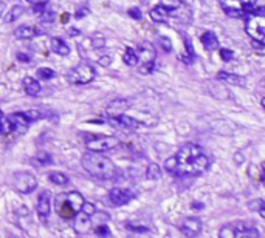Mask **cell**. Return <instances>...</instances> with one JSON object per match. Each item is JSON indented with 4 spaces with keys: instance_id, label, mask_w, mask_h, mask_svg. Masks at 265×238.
<instances>
[{
    "instance_id": "cell-1",
    "label": "cell",
    "mask_w": 265,
    "mask_h": 238,
    "mask_svg": "<svg viewBox=\"0 0 265 238\" xmlns=\"http://www.w3.org/2000/svg\"><path fill=\"white\" fill-rule=\"evenodd\" d=\"M81 164L88 175H92L98 179H112L118 173L115 162L110 158L104 156L102 153L87 152L82 155Z\"/></svg>"
},
{
    "instance_id": "cell-2",
    "label": "cell",
    "mask_w": 265,
    "mask_h": 238,
    "mask_svg": "<svg viewBox=\"0 0 265 238\" xmlns=\"http://www.w3.org/2000/svg\"><path fill=\"white\" fill-rule=\"evenodd\" d=\"M84 203H85L84 196L79 192L72 190L68 193H61L55 198V209L61 218L73 219L75 215L81 212Z\"/></svg>"
},
{
    "instance_id": "cell-3",
    "label": "cell",
    "mask_w": 265,
    "mask_h": 238,
    "mask_svg": "<svg viewBox=\"0 0 265 238\" xmlns=\"http://www.w3.org/2000/svg\"><path fill=\"white\" fill-rule=\"evenodd\" d=\"M96 76V71H95V67L87 64V62H82V64H78L76 67H73L67 73V82L72 84V85H87L90 84Z\"/></svg>"
},
{
    "instance_id": "cell-4",
    "label": "cell",
    "mask_w": 265,
    "mask_h": 238,
    "mask_svg": "<svg viewBox=\"0 0 265 238\" xmlns=\"http://www.w3.org/2000/svg\"><path fill=\"white\" fill-rule=\"evenodd\" d=\"M209 166H211V159L205 153H202L197 158H194L191 162L185 164V166H179V164H177V169H175L174 175H177V176L200 175V173L206 172L209 169Z\"/></svg>"
},
{
    "instance_id": "cell-5",
    "label": "cell",
    "mask_w": 265,
    "mask_h": 238,
    "mask_svg": "<svg viewBox=\"0 0 265 238\" xmlns=\"http://www.w3.org/2000/svg\"><path fill=\"white\" fill-rule=\"evenodd\" d=\"M245 31L254 42L263 44V41H265V19H263V16L246 14Z\"/></svg>"
},
{
    "instance_id": "cell-6",
    "label": "cell",
    "mask_w": 265,
    "mask_h": 238,
    "mask_svg": "<svg viewBox=\"0 0 265 238\" xmlns=\"http://www.w3.org/2000/svg\"><path fill=\"white\" fill-rule=\"evenodd\" d=\"M118 145H119V139L116 136H92L85 141V147L88 149V152H96V153L113 150Z\"/></svg>"
},
{
    "instance_id": "cell-7",
    "label": "cell",
    "mask_w": 265,
    "mask_h": 238,
    "mask_svg": "<svg viewBox=\"0 0 265 238\" xmlns=\"http://www.w3.org/2000/svg\"><path fill=\"white\" fill-rule=\"evenodd\" d=\"M13 186L21 193H31L38 189V179L28 172H19L13 178Z\"/></svg>"
},
{
    "instance_id": "cell-8",
    "label": "cell",
    "mask_w": 265,
    "mask_h": 238,
    "mask_svg": "<svg viewBox=\"0 0 265 238\" xmlns=\"http://www.w3.org/2000/svg\"><path fill=\"white\" fill-rule=\"evenodd\" d=\"M105 122L118 130H138L140 127H143V122H140L138 119L127 116V115L109 116L107 119H105Z\"/></svg>"
},
{
    "instance_id": "cell-9",
    "label": "cell",
    "mask_w": 265,
    "mask_h": 238,
    "mask_svg": "<svg viewBox=\"0 0 265 238\" xmlns=\"http://www.w3.org/2000/svg\"><path fill=\"white\" fill-rule=\"evenodd\" d=\"M202 153H205V152L200 145L189 142V144H185L183 147H180V150L175 155V159H177V164H179V166H185V164L191 162L194 158H197Z\"/></svg>"
},
{
    "instance_id": "cell-10",
    "label": "cell",
    "mask_w": 265,
    "mask_h": 238,
    "mask_svg": "<svg viewBox=\"0 0 265 238\" xmlns=\"http://www.w3.org/2000/svg\"><path fill=\"white\" fill-rule=\"evenodd\" d=\"M36 212H38V216L41 221L47 223V219L51 213V192L50 190L41 192L38 198V204H36Z\"/></svg>"
},
{
    "instance_id": "cell-11",
    "label": "cell",
    "mask_w": 265,
    "mask_h": 238,
    "mask_svg": "<svg viewBox=\"0 0 265 238\" xmlns=\"http://www.w3.org/2000/svg\"><path fill=\"white\" fill-rule=\"evenodd\" d=\"M109 199L110 203L116 207L119 206H126L134 199V193L129 189H122V187H113L109 192Z\"/></svg>"
},
{
    "instance_id": "cell-12",
    "label": "cell",
    "mask_w": 265,
    "mask_h": 238,
    "mask_svg": "<svg viewBox=\"0 0 265 238\" xmlns=\"http://www.w3.org/2000/svg\"><path fill=\"white\" fill-rule=\"evenodd\" d=\"M10 124H11V130L17 132V133H25L28 130V127L31 124V121L27 118L25 112H17V113H11L10 116H7Z\"/></svg>"
},
{
    "instance_id": "cell-13",
    "label": "cell",
    "mask_w": 265,
    "mask_h": 238,
    "mask_svg": "<svg viewBox=\"0 0 265 238\" xmlns=\"http://www.w3.org/2000/svg\"><path fill=\"white\" fill-rule=\"evenodd\" d=\"M202 229H203L202 219L196 218V216L185 218L183 221H182V224H180V230L186 236H197L202 232Z\"/></svg>"
},
{
    "instance_id": "cell-14",
    "label": "cell",
    "mask_w": 265,
    "mask_h": 238,
    "mask_svg": "<svg viewBox=\"0 0 265 238\" xmlns=\"http://www.w3.org/2000/svg\"><path fill=\"white\" fill-rule=\"evenodd\" d=\"M175 13L174 8L171 7H165V5H157L154 10H151L149 16H151V19L157 24H165L168 21V17L172 16Z\"/></svg>"
},
{
    "instance_id": "cell-15",
    "label": "cell",
    "mask_w": 265,
    "mask_h": 238,
    "mask_svg": "<svg viewBox=\"0 0 265 238\" xmlns=\"http://www.w3.org/2000/svg\"><path fill=\"white\" fill-rule=\"evenodd\" d=\"M234 229H236L237 233L240 232V233H242L243 236H246V238H259V236H260L257 227H256L251 221H246V219H242V221H236Z\"/></svg>"
},
{
    "instance_id": "cell-16",
    "label": "cell",
    "mask_w": 265,
    "mask_h": 238,
    "mask_svg": "<svg viewBox=\"0 0 265 238\" xmlns=\"http://www.w3.org/2000/svg\"><path fill=\"white\" fill-rule=\"evenodd\" d=\"M73 229L78 233H88L92 230V223H90V216L85 215L84 212H79L73 218Z\"/></svg>"
},
{
    "instance_id": "cell-17",
    "label": "cell",
    "mask_w": 265,
    "mask_h": 238,
    "mask_svg": "<svg viewBox=\"0 0 265 238\" xmlns=\"http://www.w3.org/2000/svg\"><path fill=\"white\" fill-rule=\"evenodd\" d=\"M42 34L41 30H38L36 27H31V25H22L17 30H14V36L17 39H22V41H28V39H33L36 38V36Z\"/></svg>"
},
{
    "instance_id": "cell-18",
    "label": "cell",
    "mask_w": 265,
    "mask_h": 238,
    "mask_svg": "<svg viewBox=\"0 0 265 238\" xmlns=\"http://www.w3.org/2000/svg\"><path fill=\"white\" fill-rule=\"evenodd\" d=\"M22 85H24V90H25V93L28 95V96H31V98H36V96H39L41 95V84L34 79V78H30V76H27V78H24V81H22Z\"/></svg>"
},
{
    "instance_id": "cell-19",
    "label": "cell",
    "mask_w": 265,
    "mask_h": 238,
    "mask_svg": "<svg viewBox=\"0 0 265 238\" xmlns=\"http://www.w3.org/2000/svg\"><path fill=\"white\" fill-rule=\"evenodd\" d=\"M217 79L219 81H223L229 85H236V87H243L245 85V78L239 76V75H234V73H228V71H219L217 73Z\"/></svg>"
},
{
    "instance_id": "cell-20",
    "label": "cell",
    "mask_w": 265,
    "mask_h": 238,
    "mask_svg": "<svg viewBox=\"0 0 265 238\" xmlns=\"http://www.w3.org/2000/svg\"><path fill=\"white\" fill-rule=\"evenodd\" d=\"M129 105H130V104H129V101H126V99H115V101H112V102L109 104L107 113H109V116L124 115V112L127 110Z\"/></svg>"
},
{
    "instance_id": "cell-21",
    "label": "cell",
    "mask_w": 265,
    "mask_h": 238,
    "mask_svg": "<svg viewBox=\"0 0 265 238\" xmlns=\"http://www.w3.org/2000/svg\"><path fill=\"white\" fill-rule=\"evenodd\" d=\"M50 47H51V51L59 54V56H68V54H70V47L61 38H53L50 41Z\"/></svg>"
},
{
    "instance_id": "cell-22",
    "label": "cell",
    "mask_w": 265,
    "mask_h": 238,
    "mask_svg": "<svg viewBox=\"0 0 265 238\" xmlns=\"http://www.w3.org/2000/svg\"><path fill=\"white\" fill-rule=\"evenodd\" d=\"M200 39H202L203 47H205L208 51H214L216 48H219V39H217L216 33H213V31H206V33H203Z\"/></svg>"
},
{
    "instance_id": "cell-23",
    "label": "cell",
    "mask_w": 265,
    "mask_h": 238,
    "mask_svg": "<svg viewBox=\"0 0 265 238\" xmlns=\"http://www.w3.org/2000/svg\"><path fill=\"white\" fill-rule=\"evenodd\" d=\"M109 221H110V215L107 212H98V210H95V213L90 215L92 227H95L98 224H109Z\"/></svg>"
},
{
    "instance_id": "cell-24",
    "label": "cell",
    "mask_w": 265,
    "mask_h": 238,
    "mask_svg": "<svg viewBox=\"0 0 265 238\" xmlns=\"http://www.w3.org/2000/svg\"><path fill=\"white\" fill-rule=\"evenodd\" d=\"M24 11H25V8L22 7V5H14L7 14H5V24H13V22H16L19 17L24 14Z\"/></svg>"
},
{
    "instance_id": "cell-25",
    "label": "cell",
    "mask_w": 265,
    "mask_h": 238,
    "mask_svg": "<svg viewBox=\"0 0 265 238\" xmlns=\"http://www.w3.org/2000/svg\"><path fill=\"white\" fill-rule=\"evenodd\" d=\"M122 61H124V64L129 67H135L140 62V56L134 48H127L124 51V54H122Z\"/></svg>"
},
{
    "instance_id": "cell-26",
    "label": "cell",
    "mask_w": 265,
    "mask_h": 238,
    "mask_svg": "<svg viewBox=\"0 0 265 238\" xmlns=\"http://www.w3.org/2000/svg\"><path fill=\"white\" fill-rule=\"evenodd\" d=\"M48 179L50 182H53V184H56V186H67L70 181V178L64 172H51L48 175Z\"/></svg>"
},
{
    "instance_id": "cell-27",
    "label": "cell",
    "mask_w": 265,
    "mask_h": 238,
    "mask_svg": "<svg viewBox=\"0 0 265 238\" xmlns=\"http://www.w3.org/2000/svg\"><path fill=\"white\" fill-rule=\"evenodd\" d=\"M146 178L149 181L160 179L162 178V169H160V166H158V164H155V162H151L149 166H148V169H146Z\"/></svg>"
},
{
    "instance_id": "cell-28",
    "label": "cell",
    "mask_w": 265,
    "mask_h": 238,
    "mask_svg": "<svg viewBox=\"0 0 265 238\" xmlns=\"http://www.w3.org/2000/svg\"><path fill=\"white\" fill-rule=\"evenodd\" d=\"M10 133H13L11 124H10L8 118L4 115L2 110H0V136H5V135H10Z\"/></svg>"
},
{
    "instance_id": "cell-29",
    "label": "cell",
    "mask_w": 265,
    "mask_h": 238,
    "mask_svg": "<svg viewBox=\"0 0 265 238\" xmlns=\"http://www.w3.org/2000/svg\"><path fill=\"white\" fill-rule=\"evenodd\" d=\"M219 238H237V232H236L234 226H231V224L222 226L219 230Z\"/></svg>"
},
{
    "instance_id": "cell-30",
    "label": "cell",
    "mask_w": 265,
    "mask_h": 238,
    "mask_svg": "<svg viewBox=\"0 0 265 238\" xmlns=\"http://www.w3.org/2000/svg\"><path fill=\"white\" fill-rule=\"evenodd\" d=\"M248 207H250V210H253V212H259L262 218L265 216V203H263L262 199H253V201H250Z\"/></svg>"
},
{
    "instance_id": "cell-31",
    "label": "cell",
    "mask_w": 265,
    "mask_h": 238,
    "mask_svg": "<svg viewBox=\"0 0 265 238\" xmlns=\"http://www.w3.org/2000/svg\"><path fill=\"white\" fill-rule=\"evenodd\" d=\"M92 230H93L98 236H101V238H109V236L112 235V232H110V229H109L107 224H98V226L92 227Z\"/></svg>"
},
{
    "instance_id": "cell-32",
    "label": "cell",
    "mask_w": 265,
    "mask_h": 238,
    "mask_svg": "<svg viewBox=\"0 0 265 238\" xmlns=\"http://www.w3.org/2000/svg\"><path fill=\"white\" fill-rule=\"evenodd\" d=\"M38 78L39 79H44V81H50L55 78V71H53L51 68H39L38 70Z\"/></svg>"
},
{
    "instance_id": "cell-33",
    "label": "cell",
    "mask_w": 265,
    "mask_h": 238,
    "mask_svg": "<svg viewBox=\"0 0 265 238\" xmlns=\"http://www.w3.org/2000/svg\"><path fill=\"white\" fill-rule=\"evenodd\" d=\"M155 68V61H146L141 64V67L138 68V71L141 73V75H149V73H152Z\"/></svg>"
},
{
    "instance_id": "cell-34",
    "label": "cell",
    "mask_w": 265,
    "mask_h": 238,
    "mask_svg": "<svg viewBox=\"0 0 265 238\" xmlns=\"http://www.w3.org/2000/svg\"><path fill=\"white\" fill-rule=\"evenodd\" d=\"M39 21H41L42 24H51V22H55V13L45 10L44 13L39 14Z\"/></svg>"
},
{
    "instance_id": "cell-35",
    "label": "cell",
    "mask_w": 265,
    "mask_h": 238,
    "mask_svg": "<svg viewBox=\"0 0 265 238\" xmlns=\"http://www.w3.org/2000/svg\"><path fill=\"white\" fill-rule=\"evenodd\" d=\"M126 227L130 229V230H134V232H148V230H149L148 226L140 224V223H135V221H129V223H126Z\"/></svg>"
},
{
    "instance_id": "cell-36",
    "label": "cell",
    "mask_w": 265,
    "mask_h": 238,
    "mask_svg": "<svg viewBox=\"0 0 265 238\" xmlns=\"http://www.w3.org/2000/svg\"><path fill=\"white\" fill-rule=\"evenodd\" d=\"M34 159H38V162L41 164V166H48V164H51V156H50L47 152L38 153V156L34 158Z\"/></svg>"
},
{
    "instance_id": "cell-37",
    "label": "cell",
    "mask_w": 265,
    "mask_h": 238,
    "mask_svg": "<svg viewBox=\"0 0 265 238\" xmlns=\"http://www.w3.org/2000/svg\"><path fill=\"white\" fill-rule=\"evenodd\" d=\"M165 169H166V172H169V173L174 175V172H175V169H177V159H175V156H171L169 159H166Z\"/></svg>"
},
{
    "instance_id": "cell-38",
    "label": "cell",
    "mask_w": 265,
    "mask_h": 238,
    "mask_svg": "<svg viewBox=\"0 0 265 238\" xmlns=\"http://www.w3.org/2000/svg\"><path fill=\"white\" fill-rule=\"evenodd\" d=\"M127 14L132 17V19H135V21H141V19H143V13H141V10H140V8H137V7L129 8Z\"/></svg>"
},
{
    "instance_id": "cell-39",
    "label": "cell",
    "mask_w": 265,
    "mask_h": 238,
    "mask_svg": "<svg viewBox=\"0 0 265 238\" xmlns=\"http://www.w3.org/2000/svg\"><path fill=\"white\" fill-rule=\"evenodd\" d=\"M95 210H96V207H95L92 203H87V201H85V203L82 204V209H81V212H84V213H85V215H88V216L93 215V213H95Z\"/></svg>"
},
{
    "instance_id": "cell-40",
    "label": "cell",
    "mask_w": 265,
    "mask_h": 238,
    "mask_svg": "<svg viewBox=\"0 0 265 238\" xmlns=\"http://www.w3.org/2000/svg\"><path fill=\"white\" fill-rule=\"evenodd\" d=\"M158 42H160V45H162V48L166 51V53H169V51H172V44H171V41L168 39V38H165V36H162L160 39H158Z\"/></svg>"
},
{
    "instance_id": "cell-41",
    "label": "cell",
    "mask_w": 265,
    "mask_h": 238,
    "mask_svg": "<svg viewBox=\"0 0 265 238\" xmlns=\"http://www.w3.org/2000/svg\"><path fill=\"white\" fill-rule=\"evenodd\" d=\"M233 56H234V54H233L231 50H226V48H222V50H220V58H222V61L229 62V61L233 59Z\"/></svg>"
},
{
    "instance_id": "cell-42",
    "label": "cell",
    "mask_w": 265,
    "mask_h": 238,
    "mask_svg": "<svg viewBox=\"0 0 265 238\" xmlns=\"http://www.w3.org/2000/svg\"><path fill=\"white\" fill-rule=\"evenodd\" d=\"M17 61H19V62H31V56H30V54H27V53H17Z\"/></svg>"
},
{
    "instance_id": "cell-43",
    "label": "cell",
    "mask_w": 265,
    "mask_h": 238,
    "mask_svg": "<svg viewBox=\"0 0 265 238\" xmlns=\"http://www.w3.org/2000/svg\"><path fill=\"white\" fill-rule=\"evenodd\" d=\"M191 207H194L196 210H202V209L205 207V204H203V203H197V201H194V203L191 204Z\"/></svg>"
},
{
    "instance_id": "cell-44",
    "label": "cell",
    "mask_w": 265,
    "mask_h": 238,
    "mask_svg": "<svg viewBox=\"0 0 265 238\" xmlns=\"http://www.w3.org/2000/svg\"><path fill=\"white\" fill-rule=\"evenodd\" d=\"M87 13H88L87 8H85V10H78V13H76V19H82V17H85Z\"/></svg>"
},
{
    "instance_id": "cell-45",
    "label": "cell",
    "mask_w": 265,
    "mask_h": 238,
    "mask_svg": "<svg viewBox=\"0 0 265 238\" xmlns=\"http://www.w3.org/2000/svg\"><path fill=\"white\" fill-rule=\"evenodd\" d=\"M27 2L30 4V5H39V4H42V2H45V0H27Z\"/></svg>"
},
{
    "instance_id": "cell-46",
    "label": "cell",
    "mask_w": 265,
    "mask_h": 238,
    "mask_svg": "<svg viewBox=\"0 0 265 238\" xmlns=\"http://www.w3.org/2000/svg\"><path fill=\"white\" fill-rule=\"evenodd\" d=\"M4 11H5V4L0 0V19H2V16H4Z\"/></svg>"
},
{
    "instance_id": "cell-47",
    "label": "cell",
    "mask_w": 265,
    "mask_h": 238,
    "mask_svg": "<svg viewBox=\"0 0 265 238\" xmlns=\"http://www.w3.org/2000/svg\"><path fill=\"white\" fill-rule=\"evenodd\" d=\"M65 21H68V14H64V17H62V22H65Z\"/></svg>"
}]
</instances>
